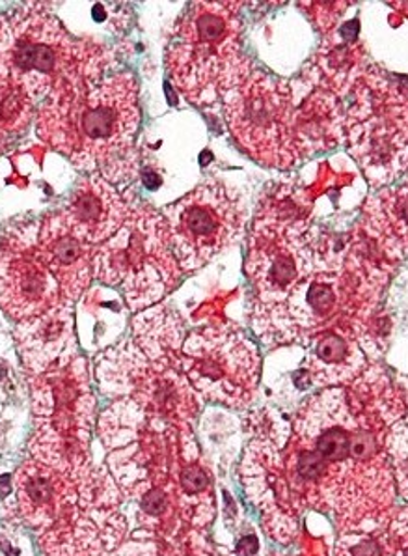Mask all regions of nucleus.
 <instances>
[{
	"instance_id": "f257e3e1",
	"label": "nucleus",
	"mask_w": 408,
	"mask_h": 556,
	"mask_svg": "<svg viewBox=\"0 0 408 556\" xmlns=\"http://www.w3.org/2000/svg\"><path fill=\"white\" fill-rule=\"evenodd\" d=\"M390 387H384L375 404ZM366 400V376L355 379L350 389L332 387L310 397L296 415L295 452L290 457V472L303 488H317L319 497L337 516H350L355 521L386 508L392 501V478L381 452L379 425L366 422L384 413L403 415L397 392L375 409L371 407L373 413L364 418Z\"/></svg>"
},
{
	"instance_id": "f03ea898",
	"label": "nucleus",
	"mask_w": 408,
	"mask_h": 556,
	"mask_svg": "<svg viewBox=\"0 0 408 556\" xmlns=\"http://www.w3.org/2000/svg\"><path fill=\"white\" fill-rule=\"evenodd\" d=\"M14 480L20 519L46 556H111L126 534L118 490L92 459L49 467L30 457Z\"/></svg>"
},
{
	"instance_id": "7ed1b4c3",
	"label": "nucleus",
	"mask_w": 408,
	"mask_h": 556,
	"mask_svg": "<svg viewBox=\"0 0 408 556\" xmlns=\"http://www.w3.org/2000/svg\"><path fill=\"white\" fill-rule=\"evenodd\" d=\"M139 126V83L129 72L47 98L36 113L46 144L82 170H99L109 184L137 176Z\"/></svg>"
},
{
	"instance_id": "20e7f679",
	"label": "nucleus",
	"mask_w": 408,
	"mask_h": 556,
	"mask_svg": "<svg viewBox=\"0 0 408 556\" xmlns=\"http://www.w3.org/2000/svg\"><path fill=\"white\" fill-rule=\"evenodd\" d=\"M111 51L67 34L47 4H23L0 15V83L30 98H53L101 80Z\"/></svg>"
},
{
	"instance_id": "39448f33",
	"label": "nucleus",
	"mask_w": 408,
	"mask_h": 556,
	"mask_svg": "<svg viewBox=\"0 0 408 556\" xmlns=\"http://www.w3.org/2000/svg\"><path fill=\"white\" fill-rule=\"evenodd\" d=\"M241 7L243 2H192L171 33L168 75L192 105H212L254 67L241 51Z\"/></svg>"
},
{
	"instance_id": "423d86ee",
	"label": "nucleus",
	"mask_w": 408,
	"mask_h": 556,
	"mask_svg": "<svg viewBox=\"0 0 408 556\" xmlns=\"http://www.w3.org/2000/svg\"><path fill=\"white\" fill-rule=\"evenodd\" d=\"M311 202L295 187L278 186L257 207L244 271L254 290V314L282 305L316 262L319 230Z\"/></svg>"
},
{
	"instance_id": "0eeeda50",
	"label": "nucleus",
	"mask_w": 408,
	"mask_h": 556,
	"mask_svg": "<svg viewBox=\"0 0 408 556\" xmlns=\"http://www.w3.org/2000/svg\"><path fill=\"white\" fill-rule=\"evenodd\" d=\"M93 277L118 288L132 312L158 303L181 282L165 215L145 202L129 204L127 219L113 238L95 247Z\"/></svg>"
},
{
	"instance_id": "6e6552de",
	"label": "nucleus",
	"mask_w": 408,
	"mask_h": 556,
	"mask_svg": "<svg viewBox=\"0 0 408 556\" xmlns=\"http://www.w3.org/2000/svg\"><path fill=\"white\" fill-rule=\"evenodd\" d=\"M345 113L349 152L373 186L388 187L407 170V96L377 72L356 79Z\"/></svg>"
},
{
	"instance_id": "1a4fd4ad",
	"label": "nucleus",
	"mask_w": 408,
	"mask_h": 556,
	"mask_svg": "<svg viewBox=\"0 0 408 556\" xmlns=\"http://www.w3.org/2000/svg\"><path fill=\"white\" fill-rule=\"evenodd\" d=\"M226 124L239 147L259 165L290 168L296 165L293 144L295 101L288 80L256 66L222 96Z\"/></svg>"
},
{
	"instance_id": "9d476101",
	"label": "nucleus",
	"mask_w": 408,
	"mask_h": 556,
	"mask_svg": "<svg viewBox=\"0 0 408 556\" xmlns=\"http://www.w3.org/2000/svg\"><path fill=\"white\" fill-rule=\"evenodd\" d=\"M179 368L202 396L241 409L256 394L262 357L243 331L230 325H209L184 338Z\"/></svg>"
},
{
	"instance_id": "9b49d317",
	"label": "nucleus",
	"mask_w": 408,
	"mask_h": 556,
	"mask_svg": "<svg viewBox=\"0 0 408 556\" xmlns=\"http://www.w3.org/2000/svg\"><path fill=\"white\" fill-rule=\"evenodd\" d=\"M170 245L179 269L192 273L235 243L246 223V205L238 189L205 179L165 210Z\"/></svg>"
},
{
	"instance_id": "f8f14e48",
	"label": "nucleus",
	"mask_w": 408,
	"mask_h": 556,
	"mask_svg": "<svg viewBox=\"0 0 408 556\" xmlns=\"http://www.w3.org/2000/svg\"><path fill=\"white\" fill-rule=\"evenodd\" d=\"M98 378L109 396L129 397L174 425L191 422L202 407L194 389L178 368L152 363L129 340L99 357Z\"/></svg>"
},
{
	"instance_id": "ddd939ff",
	"label": "nucleus",
	"mask_w": 408,
	"mask_h": 556,
	"mask_svg": "<svg viewBox=\"0 0 408 556\" xmlns=\"http://www.w3.org/2000/svg\"><path fill=\"white\" fill-rule=\"evenodd\" d=\"M60 303L59 285L38 252V230L10 226L0 236V308L20 324Z\"/></svg>"
},
{
	"instance_id": "4468645a",
	"label": "nucleus",
	"mask_w": 408,
	"mask_h": 556,
	"mask_svg": "<svg viewBox=\"0 0 408 556\" xmlns=\"http://www.w3.org/2000/svg\"><path fill=\"white\" fill-rule=\"evenodd\" d=\"M30 387L36 426L62 438L90 439L98 402L90 391L85 358L77 353L60 358L49 370L34 376Z\"/></svg>"
},
{
	"instance_id": "2eb2a0df",
	"label": "nucleus",
	"mask_w": 408,
	"mask_h": 556,
	"mask_svg": "<svg viewBox=\"0 0 408 556\" xmlns=\"http://www.w3.org/2000/svg\"><path fill=\"white\" fill-rule=\"evenodd\" d=\"M38 252L66 303L79 301L93 278L95 247L66 225L62 213H47L38 228Z\"/></svg>"
},
{
	"instance_id": "dca6fc26",
	"label": "nucleus",
	"mask_w": 408,
	"mask_h": 556,
	"mask_svg": "<svg viewBox=\"0 0 408 556\" xmlns=\"http://www.w3.org/2000/svg\"><path fill=\"white\" fill-rule=\"evenodd\" d=\"M62 217L86 243L99 247L113 238L129 213V202L99 174L80 179L73 189Z\"/></svg>"
},
{
	"instance_id": "f3484780",
	"label": "nucleus",
	"mask_w": 408,
	"mask_h": 556,
	"mask_svg": "<svg viewBox=\"0 0 408 556\" xmlns=\"http://www.w3.org/2000/svg\"><path fill=\"white\" fill-rule=\"evenodd\" d=\"M75 316L69 303L49 308L40 316L20 321L14 337L21 361L36 376L56 365L60 358L75 355Z\"/></svg>"
},
{
	"instance_id": "a211bd4d",
	"label": "nucleus",
	"mask_w": 408,
	"mask_h": 556,
	"mask_svg": "<svg viewBox=\"0 0 408 556\" xmlns=\"http://www.w3.org/2000/svg\"><path fill=\"white\" fill-rule=\"evenodd\" d=\"M366 370V353L349 327L334 325L310 337L304 374L317 387L353 383Z\"/></svg>"
},
{
	"instance_id": "6ab92c4d",
	"label": "nucleus",
	"mask_w": 408,
	"mask_h": 556,
	"mask_svg": "<svg viewBox=\"0 0 408 556\" xmlns=\"http://www.w3.org/2000/svg\"><path fill=\"white\" fill-rule=\"evenodd\" d=\"M345 139V109L342 98L316 87L293 113V144L296 163L311 153L336 148Z\"/></svg>"
},
{
	"instance_id": "aec40b11",
	"label": "nucleus",
	"mask_w": 408,
	"mask_h": 556,
	"mask_svg": "<svg viewBox=\"0 0 408 556\" xmlns=\"http://www.w3.org/2000/svg\"><path fill=\"white\" fill-rule=\"evenodd\" d=\"M362 232L388 262L407 256V186L379 189L362 207Z\"/></svg>"
},
{
	"instance_id": "412c9836",
	"label": "nucleus",
	"mask_w": 408,
	"mask_h": 556,
	"mask_svg": "<svg viewBox=\"0 0 408 556\" xmlns=\"http://www.w3.org/2000/svg\"><path fill=\"white\" fill-rule=\"evenodd\" d=\"M132 332L137 348L152 363L170 365L179 370L184 325L178 312L166 305L150 306L135 318Z\"/></svg>"
},
{
	"instance_id": "4be33fe9",
	"label": "nucleus",
	"mask_w": 408,
	"mask_h": 556,
	"mask_svg": "<svg viewBox=\"0 0 408 556\" xmlns=\"http://www.w3.org/2000/svg\"><path fill=\"white\" fill-rule=\"evenodd\" d=\"M34 101L23 88L0 83V150L27 131L36 116Z\"/></svg>"
},
{
	"instance_id": "5701e85b",
	"label": "nucleus",
	"mask_w": 408,
	"mask_h": 556,
	"mask_svg": "<svg viewBox=\"0 0 408 556\" xmlns=\"http://www.w3.org/2000/svg\"><path fill=\"white\" fill-rule=\"evenodd\" d=\"M0 556H33V545L20 525L0 523Z\"/></svg>"
},
{
	"instance_id": "b1692460",
	"label": "nucleus",
	"mask_w": 408,
	"mask_h": 556,
	"mask_svg": "<svg viewBox=\"0 0 408 556\" xmlns=\"http://www.w3.org/2000/svg\"><path fill=\"white\" fill-rule=\"evenodd\" d=\"M301 7H306V10L314 14V20L317 27L321 28V33L329 34L336 27L337 20L347 10L349 2H316V4H301Z\"/></svg>"
},
{
	"instance_id": "393cba45",
	"label": "nucleus",
	"mask_w": 408,
	"mask_h": 556,
	"mask_svg": "<svg viewBox=\"0 0 408 556\" xmlns=\"http://www.w3.org/2000/svg\"><path fill=\"white\" fill-rule=\"evenodd\" d=\"M340 556H394L390 553L386 543L379 542L375 538L350 536L349 543L342 542Z\"/></svg>"
}]
</instances>
